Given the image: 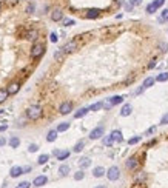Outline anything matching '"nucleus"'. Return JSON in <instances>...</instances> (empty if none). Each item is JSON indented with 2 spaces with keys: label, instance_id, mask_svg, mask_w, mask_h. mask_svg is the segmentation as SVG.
Listing matches in <instances>:
<instances>
[{
  "label": "nucleus",
  "instance_id": "nucleus-42",
  "mask_svg": "<svg viewBox=\"0 0 168 188\" xmlns=\"http://www.w3.org/2000/svg\"><path fill=\"white\" fill-rule=\"evenodd\" d=\"M128 3H131L133 6H137V5H140V3H142V0H130Z\"/></svg>",
  "mask_w": 168,
  "mask_h": 188
},
{
  "label": "nucleus",
  "instance_id": "nucleus-22",
  "mask_svg": "<svg viewBox=\"0 0 168 188\" xmlns=\"http://www.w3.org/2000/svg\"><path fill=\"white\" fill-rule=\"evenodd\" d=\"M68 128H69V123H68V122L59 123V126H57V133H63V131H66Z\"/></svg>",
  "mask_w": 168,
  "mask_h": 188
},
{
  "label": "nucleus",
  "instance_id": "nucleus-27",
  "mask_svg": "<svg viewBox=\"0 0 168 188\" xmlns=\"http://www.w3.org/2000/svg\"><path fill=\"white\" fill-rule=\"evenodd\" d=\"M59 173H60L62 176H66L69 173V166L68 165H60V168H59Z\"/></svg>",
  "mask_w": 168,
  "mask_h": 188
},
{
  "label": "nucleus",
  "instance_id": "nucleus-1",
  "mask_svg": "<svg viewBox=\"0 0 168 188\" xmlns=\"http://www.w3.org/2000/svg\"><path fill=\"white\" fill-rule=\"evenodd\" d=\"M26 116H28L31 120H37L39 117H42V108L39 105H32L26 110Z\"/></svg>",
  "mask_w": 168,
  "mask_h": 188
},
{
  "label": "nucleus",
  "instance_id": "nucleus-7",
  "mask_svg": "<svg viewBox=\"0 0 168 188\" xmlns=\"http://www.w3.org/2000/svg\"><path fill=\"white\" fill-rule=\"evenodd\" d=\"M19 89H20V85L17 82H13V83H9L8 85V88H6V93L9 96H14V94H17L19 93Z\"/></svg>",
  "mask_w": 168,
  "mask_h": 188
},
{
  "label": "nucleus",
  "instance_id": "nucleus-48",
  "mask_svg": "<svg viewBox=\"0 0 168 188\" xmlns=\"http://www.w3.org/2000/svg\"><path fill=\"white\" fill-rule=\"evenodd\" d=\"M5 143H6V140H5V139L3 137H0V147H3V145Z\"/></svg>",
  "mask_w": 168,
  "mask_h": 188
},
{
  "label": "nucleus",
  "instance_id": "nucleus-45",
  "mask_svg": "<svg viewBox=\"0 0 168 188\" xmlns=\"http://www.w3.org/2000/svg\"><path fill=\"white\" fill-rule=\"evenodd\" d=\"M154 66H156V59H153V60L150 62V65H148V68L151 69V68H154Z\"/></svg>",
  "mask_w": 168,
  "mask_h": 188
},
{
  "label": "nucleus",
  "instance_id": "nucleus-29",
  "mask_svg": "<svg viewBox=\"0 0 168 188\" xmlns=\"http://www.w3.org/2000/svg\"><path fill=\"white\" fill-rule=\"evenodd\" d=\"M8 93H6V89H0V103H3L5 100L8 99Z\"/></svg>",
  "mask_w": 168,
  "mask_h": 188
},
{
  "label": "nucleus",
  "instance_id": "nucleus-31",
  "mask_svg": "<svg viewBox=\"0 0 168 188\" xmlns=\"http://www.w3.org/2000/svg\"><path fill=\"white\" fill-rule=\"evenodd\" d=\"M156 11H158V8H156L153 3H150L148 6H147V13H148V14H154Z\"/></svg>",
  "mask_w": 168,
  "mask_h": 188
},
{
  "label": "nucleus",
  "instance_id": "nucleus-18",
  "mask_svg": "<svg viewBox=\"0 0 168 188\" xmlns=\"http://www.w3.org/2000/svg\"><path fill=\"white\" fill-rule=\"evenodd\" d=\"M88 108H80L79 111H76L74 113V119H80V117H83L85 114H88Z\"/></svg>",
  "mask_w": 168,
  "mask_h": 188
},
{
  "label": "nucleus",
  "instance_id": "nucleus-23",
  "mask_svg": "<svg viewBox=\"0 0 168 188\" xmlns=\"http://www.w3.org/2000/svg\"><path fill=\"white\" fill-rule=\"evenodd\" d=\"M19 145H20L19 137H11V139H9V147H11V148H17Z\"/></svg>",
  "mask_w": 168,
  "mask_h": 188
},
{
  "label": "nucleus",
  "instance_id": "nucleus-38",
  "mask_svg": "<svg viewBox=\"0 0 168 188\" xmlns=\"http://www.w3.org/2000/svg\"><path fill=\"white\" fill-rule=\"evenodd\" d=\"M37 150H39V147H37L36 143H31V145H29V148H28V151H29V153H36Z\"/></svg>",
  "mask_w": 168,
  "mask_h": 188
},
{
  "label": "nucleus",
  "instance_id": "nucleus-40",
  "mask_svg": "<svg viewBox=\"0 0 168 188\" xmlns=\"http://www.w3.org/2000/svg\"><path fill=\"white\" fill-rule=\"evenodd\" d=\"M34 9H36V6H34V3H29L28 6H26V13H34Z\"/></svg>",
  "mask_w": 168,
  "mask_h": 188
},
{
  "label": "nucleus",
  "instance_id": "nucleus-26",
  "mask_svg": "<svg viewBox=\"0 0 168 188\" xmlns=\"http://www.w3.org/2000/svg\"><path fill=\"white\" fill-rule=\"evenodd\" d=\"M69 157V151H59L57 154V159L59 160H65V159H68Z\"/></svg>",
  "mask_w": 168,
  "mask_h": 188
},
{
  "label": "nucleus",
  "instance_id": "nucleus-20",
  "mask_svg": "<svg viewBox=\"0 0 168 188\" xmlns=\"http://www.w3.org/2000/svg\"><path fill=\"white\" fill-rule=\"evenodd\" d=\"M37 36H39V33H37V31L36 29H31V31H28V33H26V39H28V40H36L37 39Z\"/></svg>",
  "mask_w": 168,
  "mask_h": 188
},
{
  "label": "nucleus",
  "instance_id": "nucleus-12",
  "mask_svg": "<svg viewBox=\"0 0 168 188\" xmlns=\"http://www.w3.org/2000/svg\"><path fill=\"white\" fill-rule=\"evenodd\" d=\"M22 174H23V168H22V166H13L11 171H9V176L11 177H19Z\"/></svg>",
  "mask_w": 168,
  "mask_h": 188
},
{
  "label": "nucleus",
  "instance_id": "nucleus-41",
  "mask_svg": "<svg viewBox=\"0 0 168 188\" xmlns=\"http://www.w3.org/2000/svg\"><path fill=\"white\" fill-rule=\"evenodd\" d=\"M63 25L65 26H71V25H74V20L73 19H65L63 20Z\"/></svg>",
  "mask_w": 168,
  "mask_h": 188
},
{
  "label": "nucleus",
  "instance_id": "nucleus-43",
  "mask_svg": "<svg viewBox=\"0 0 168 188\" xmlns=\"http://www.w3.org/2000/svg\"><path fill=\"white\" fill-rule=\"evenodd\" d=\"M57 39H59L57 34H56V33H51V36H50V40H51V42H57Z\"/></svg>",
  "mask_w": 168,
  "mask_h": 188
},
{
  "label": "nucleus",
  "instance_id": "nucleus-47",
  "mask_svg": "<svg viewBox=\"0 0 168 188\" xmlns=\"http://www.w3.org/2000/svg\"><path fill=\"white\" fill-rule=\"evenodd\" d=\"M125 9H127V11H131V9H133V5H131V3H127V5H125Z\"/></svg>",
  "mask_w": 168,
  "mask_h": 188
},
{
  "label": "nucleus",
  "instance_id": "nucleus-37",
  "mask_svg": "<svg viewBox=\"0 0 168 188\" xmlns=\"http://www.w3.org/2000/svg\"><path fill=\"white\" fill-rule=\"evenodd\" d=\"M164 3H165V0H154V2H153V5H154V6L158 8V9H159Z\"/></svg>",
  "mask_w": 168,
  "mask_h": 188
},
{
  "label": "nucleus",
  "instance_id": "nucleus-19",
  "mask_svg": "<svg viewBox=\"0 0 168 188\" xmlns=\"http://www.w3.org/2000/svg\"><path fill=\"white\" fill-rule=\"evenodd\" d=\"M56 139H57V130L48 131V136H46V140H48V142H54Z\"/></svg>",
  "mask_w": 168,
  "mask_h": 188
},
{
  "label": "nucleus",
  "instance_id": "nucleus-13",
  "mask_svg": "<svg viewBox=\"0 0 168 188\" xmlns=\"http://www.w3.org/2000/svg\"><path fill=\"white\" fill-rule=\"evenodd\" d=\"M110 136H111V139H113V142H122V140H123L122 133L119 131V130H114V131L110 134Z\"/></svg>",
  "mask_w": 168,
  "mask_h": 188
},
{
  "label": "nucleus",
  "instance_id": "nucleus-21",
  "mask_svg": "<svg viewBox=\"0 0 168 188\" xmlns=\"http://www.w3.org/2000/svg\"><path fill=\"white\" fill-rule=\"evenodd\" d=\"M79 165H80V168H88V166L91 165V160L88 157H83V159H80Z\"/></svg>",
  "mask_w": 168,
  "mask_h": 188
},
{
  "label": "nucleus",
  "instance_id": "nucleus-32",
  "mask_svg": "<svg viewBox=\"0 0 168 188\" xmlns=\"http://www.w3.org/2000/svg\"><path fill=\"white\" fill-rule=\"evenodd\" d=\"M140 140H142V137H140V136H136V137H131V139H130L128 143H130V145H136V143L140 142Z\"/></svg>",
  "mask_w": 168,
  "mask_h": 188
},
{
  "label": "nucleus",
  "instance_id": "nucleus-2",
  "mask_svg": "<svg viewBox=\"0 0 168 188\" xmlns=\"http://www.w3.org/2000/svg\"><path fill=\"white\" fill-rule=\"evenodd\" d=\"M43 52H45V45H43L42 42H36L31 48V57L39 59L40 56H43Z\"/></svg>",
  "mask_w": 168,
  "mask_h": 188
},
{
  "label": "nucleus",
  "instance_id": "nucleus-10",
  "mask_svg": "<svg viewBox=\"0 0 168 188\" xmlns=\"http://www.w3.org/2000/svg\"><path fill=\"white\" fill-rule=\"evenodd\" d=\"M63 19V13L62 9H54V11L51 13V20L52 22H59V20Z\"/></svg>",
  "mask_w": 168,
  "mask_h": 188
},
{
  "label": "nucleus",
  "instance_id": "nucleus-39",
  "mask_svg": "<svg viewBox=\"0 0 168 188\" xmlns=\"http://www.w3.org/2000/svg\"><path fill=\"white\" fill-rule=\"evenodd\" d=\"M63 56H65V52H63L62 50H60V51H57L56 54H54V57H56V60H60V59H62Z\"/></svg>",
  "mask_w": 168,
  "mask_h": 188
},
{
  "label": "nucleus",
  "instance_id": "nucleus-17",
  "mask_svg": "<svg viewBox=\"0 0 168 188\" xmlns=\"http://www.w3.org/2000/svg\"><path fill=\"white\" fill-rule=\"evenodd\" d=\"M108 102H110V103L114 106V105H119V103H122L123 102V97L122 96H113L111 99H108Z\"/></svg>",
  "mask_w": 168,
  "mask_h": 188
},
{
  "label": "nucleus",
  "instance_id": "nucleus-14",
  "mask_svg": "<svg viewBox=\"0 0 168 188\" xmlns=\"http://www.w3.org/2000/svg\"><path fill=\"white\" fill-rule=\"evenodd\" d=\"M131 111H133L131 105L127 103V105H123V106H122V110H120V116H122V117H127V116L131 114Z\"/></svg>",
  "mask_w": 168,
  "mask_h": 188
},
{
  "label": "nucleus",
  "instance_id": "nucleus-16",
  "mask_svg": "<svg viewBox=\"0 0 168 188\" xmlns=\"http://www.w3.org/2000/svg\"><path fill=\"white\" fill-rule=\"evenodd\" d=\"M154 82H156V79H154V77H147V79L144 80V85H142V87H144V89L151 88V87H153V85H154Z\"/></svg>",
  "mask_w": 168,
  "mask_h": 188
},
{
  "label": "nucleus",
  "instance_id": "nucleus-6",
  "mask_svg": "<svg viewBox=\"0 0 168 188\" xmlns=\"http://www.w3.org/2000/svg\"><path fill=\"white\" fill-rule=\"evenodd\" d=\"M73 111V103L71 102H63V103L59 106V113L60 114H69Z\"/></svg>",
  "mask_w": 168,
  "mask_h": 188
},
{
  "label": "nucleus",
  "instance_id": "nucleus-49",
  "mask_svg": "<svg viewBox=\"0 0 168 188\" xmlns=\"http://www.w3.org/2000/svg\"><path fill=\"white\" fill-rule=\"evenodd\" d=\"M28 171H31V166H23V173H28Z\"/></svg>",
  "mask_w": 168,
  "mask_h": 188
},
{
  "label": "nucleus",
  "instance_id": "nucleus-15",
  "mask_svg": "<svg viewBox=\"0 0 168 188\" xmlns=\"http://www.w3.org/2000/svg\"><path fill=\"white\" fill-rule=\"evenodd\" d=\"M93 176H94V177H102V176H105V168H104V166H96V168L93 170Z\"/></svg>",
  "mask_w": 168,
  "mask_h": 188
},
{
  "label": "nucleus",
  "instance_id": "nucleus-25",
  "mask_svg": "<svg viewBox=\"0 0 168 188\" xmlns=\"http://www.w3.org/2000/svg\"><path fill=\"white\" fill-rule=\"evenodd\" d=\"M83 147H85V142L83 140L77 142V143H76V147H74V153H80L83 150Z\"/></svg>",
  "mask_w": 168,
  "mask_h": 188
},
{
  "label": "nucleus",
  "instance_id": "nucleus-51",
  "mask_svg": "<svg viewBox=\"0 0 168 188\" xmlns=\"http://www.w3.org/2000/svg\"><path fill=\"white\" fill-rule=\"evenodd\" d=\"M154 131H156V128H154V126H151L150 130H148V134H151V133H154Z\"/></svg>",
  "mask_w": 168,
  "mask_h": 188
},
{
  "label": "nucleus",
  "instance_id": "nucleus-46",
  "mask_svg": "<svg viewBox=\"0 0 168 188\" xmlns=\"http://www.w3.org/2000/svg\"><path fill=\"white\" fill-rule=\"evenodd\" d=\"M104 106H105V110H111V108H113V105L110 103V102H106V103H104Z\"/></svg>",
  "mask_w": 168,
  "mask_h": 188
},
{
  "label": "nucleus",
  "instance_id": "nucleus-3",
  "mask_svg": "<svg viewBox=\"0 0 168 188\" xmlns=\"http://www.w3.org/2000/svg\"><path fill=\"white\" fill-rule=\"evenodd\" d=\"M106 177L110 180H117L119 177H120V171H119L117 166H111V168L106 171Z\"/></svg>",
  "mask_w": 168,
  "mask_h": 188
},
{
  "label": "nucleus",
  "instance_id": "nucleus-30",
  "mask_svg": "<svg viewBox=\"0 0 168 188\" xmlns=\"http://www.w3.org/2000/svg\"><path fill=\"white\" fill-rule=\"evenodd\" d=\"M102 106H104V103H102V102H97V103H94V105H91L90 106V111H97V110H100L102 108Z\"/></svg>",
  "mask_w": 168,
  "mask_h": 188
},
{
  "label": "nucleus",
  "instance_id": "nucleus-11",
  "mask_svg": "<svg viewBox=\"0 0 168 188\" xmlns=\"http://www.w3.org/2000/svg\"><path fill=\"white\" fill-rule=\"evenodd\" d=\"M46 182H48L46 176H37L34 179V182H32V185H34V187H42V185H45Z\"/></svg>",
  "mask_w": 168,
  "mask_h": 188
},
{
  "label": "nucleus",
  "instance_id": "nucleus-53",
  "mask_svg": "<svg viewBox=\"0 0 168 188\" xmlns=\"http://www.w3.org/2000/svg\"><path fill=\"white\" fill-rule=\"evenodd\" d=\"M0 11H2V3H0Z\"/></svg>",
  "mask_w": 168,
  "mask_h": 188
},
{
  "label": "nucleus",
  "instance_id": "nucleus-24",
  "mask_svg": "<svg viewBox=\"0 0 168 188\" xmlns=\"http://www.w3.org/2000/svg\"><path fill=\"white\" fill-rule=\"evenodd\" d=\"M167 80H168V73H160L156 77V82H167Z\"/></svg>",
  "mask_w": 168,
  "mask_h": 188
},
{
  "label": "nucleus",
  "instance_id": "nucleus-34",
  "mask_svg": "<svg viewBox=\"0 0 168 188\" xmlns=\"http://www.w3.org/2000/svg\"><path fill=\"white\" fill-rule=\"evenodd\" d=\"M160 22H168V9H164V11H162Z\"/></svg>",
  "mask_w": 168,
  "mask_h": 188
},
{
  "label": "nucleus",
  "instance_id": "nucleus-36",
  "mask_svg": "<svg viewBox=\"0 0 168 188\" xmlns=\"http://www.w3.org/2000/svg\"><path fill=\"white\" fill-rule=\"evenodd\" d=\"M29 187H31V184L25 180V182H20V184H19L17 187H15V188H29Z\"/></svg>",
  "mask_w": 168,
  "mask_h": 188
},
{
  "label": "nucleus",
  "instance_id": "nucleus-50",
  "mask_svg": "<svg viewBox=\"0 0 168 188\" xmlns=\"http://www.w3.org/2000/svg\"><path fill=\"white\" fill-rule=\"evenodd\" d=\"M6 125H2V126H0V133H3V131H6Z\"/></svg>",
  "mask_w": 168,
  "mask_h": 188
},
{
  "label": "nucleus",
  "instance_id": "nucleus-9",
  "mask_svg": "<svg viewBox=\"0 0 168 188\" xmlns=\"http://www.w3.org/2000/svg\"><path fill=\"white\" fill-rule=\"evenodd\" d=\"M86 19H97L100 15V9H97V8H91V9H88L86 11Z\"/></svg>",
  "mask_w": 168,
  "mask_h": 188
},
{
  "label": "nucleus",
  "instance_id": "nucleus-35",
  "mask_svg": "<svg viewBox=\"0 0 168 188\" xmlns=\"http://www.w3.org/2000/svg\"><path fill=\"white\" fill-rule=\"evenodd\" d=\"M104 145H106V147L113 145V139H111V136H106V137L104 139Z\"/></svg>",
  "mask_w": 168,
  "mask_h": 188
},
{
  "label": "nucleus",
  "instance_id": "nucleus-5",
  "mask_svg": "<svg viewBox=\"0 0 168 188\" xmlns=\"http://www.w3.org/2000/svg\"><path fill=\"white\" fill-rule=\"evenodd\" d=\"M76 48H77V42L76 40H71V42H68L66 45H63L60 50L65 52V54H68V52H73V51H76Z\"/></svg>",
  "mask_w": 168,
  "mask_h": 188
},
{
  "label": "nucleus",
  "instance_id": "nucleus-33",
  "mask_svg": "<svg viewBox=\"0 0 168 188\" xmlns=\"http://www.w3.org/2000/svg\"><path fill=\"white\" fill-rule=\"evenodd\" d=\"M83 177H85V173H83V171H77V173L74 174V179H76V180H82Z\"/></svg>",
  "mask_w": 168,
  "mask_h": 188
},
{
  "label": "nucleus",
  "instance_id": "nucleus-8",
  "mask_svg": "<svg viewBox=\"0 0 168 188\" xmlns=\"http://www.w3.org/2000/svg\"><path fill=\"white\" fill-rule=\"evenodd\" d=\"M125 165H127L128 170H136L137 165H139V160H137V157H130L125 162Z\"/></svg>",
  "mask_w": 168,
  "mask_h": 188
},
{
  "label": "nucleus",
  "instance_id": "nucleus-28",
  "mask_svg": "<svg viewBox=\"0 0 168 188\" xmlns=\"http://www.w3.org/2000/svg\"><path fill=\"white\" fill-rule=\"evenodd\" d=\"M48 159H50V156H48V154H42V156H39L37 162H39L40 165H43V164H46V162H48Z\"/></svg>",
  "mask_w": 168,
  "mask_h": 188
},
{
  "label": "nucleus",
  "instance_id": "nucleus-4",
  "mask_svg": "<svg viewBox=\"0 0 168 188\" xmlns=\"http://www.w3.org/2000/svg\"><path fill=\"white\" fill-rule=\"evenodd\" d=\"M104 133H105L104 126H97V128H94V130L90 133V139H91V140H97V139H100L102 136H104Z\"/></svg>",
  "mask_w": 168,
  "mask_h": 188
},
{
  "label": "nucleus",
  "instance_id": "nucleus-44",
  "mask_svg": "<svg viewBox=\"0 0 168 188\" xmlns=\"http://www.w3.org/2000/svg\"><path fill=\"white\" fill-rule=\"evenodd\" d=\"M160 123H162V125H167V123H168V114H165L164 117H162V120H160Z\"/></svg>",
  "mask_w": 168,
  "mask_h": 188
},
{
  "label": "nucleus",
  "instance_id": "nucleus-52",
  "mask_svg": "<svg viewBox=\"0 0 168 188\" xmlns=\"http://www.w3.org/2000/svg\"><path fill=\"white\" fill-rule=\"evenodd\" d=\"M96 188H106V187H105V185H97Z\"/></svg>",
  "mask_w": 168,
  "mask_h": 188
}]
</instances>
